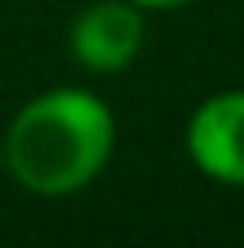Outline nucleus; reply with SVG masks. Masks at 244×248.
Masks as SVG:
<instances>
[{"instance_id":"1","label":"nucleus","mask_w":244,"mask_h":248,"mask_svg":"<svg viewBox=\"0 0 244 248\" xmlns=\"http://www.w3.org/2000/svg\"><path fill=\"white\" fill-rule=\"evenodd\" d=\"M118 144L109 105L87 87H52L31 96L4 131V170L22 192L70 196L92 187Z\"/></svg>"},{"instance_id":"2","label":"nucleus","mask_w":244,"mask_h":248,"mask_svg":"<svg viewBox=\"0 0 244 248\" xmlns=\"http://www.w3.org/2000/svg\"><path fill=\"white\" fill-rule=\"evenodd\" d=\"M65 48L92 74H122L144 48V9L131 0H92L74 13Z\"/></svg>"},{"instance_id":"3","label":"nucleus","mask_w":244,"mask_h":248,"mask_svg":"<svg viewBox=\"0 0 244 248\" xmlns=\"http://www.w3.org/2000/svg\"><path fill=\"white\" fill-rule=\"evenodd\" d=\"M192 166L227 187H244V92H218L201 100L183 131Z\"/></svg>"},{"instance_id":"4","label":"nucleus","mask_w":244,"mask_h":248,"mask_svg":"<svg viewBox=\"0 0 244 248\" xmlns=\"http://www.w3.org/2000/svg\"><path fill=\"white\" fill-rule=\"evenodd\" d=\"M131 4H140V9L148 13V9H183V4H192V0H131Z\"/></svg>"},{"instance_id":"5","label":"nucleus","mask_w":244,"mask_h":248,"mask_svg":"<svg viewBox=\"0 0 244 248\" xmlns=\"http://www.w3.org/2000/svg\"><path fill=\"white\" fill-rule=\"evenodd\" d=\"M0 157H4V135H0Z\"/></svg>"}]
</instances>
